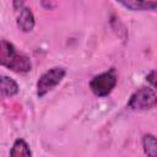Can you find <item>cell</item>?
<instances>
[{"label":"cell","instance_id":"obj_1","mask_svg":"<svg viewBox=\"0 0 157 157\" xmlns=\"http://www.w3.org/2000/svg\"><path fill=\"white\" fill-rule=\"evenodd\" d=\"M0 65L17 74H25L32 69L31 59L17 52L16 47L5 39L0 40Z\"/></svg>","mask_w":157,"mask_h":157},{"label":"cell","instance_id":"obj_2","mask_svg":"<svg viewBox=\"0 0 157 157\" xmlns=\"http://www.w3.org/2000/svg\"><path fill=\"white\" fill-rule=\"evenodd\" d=\"M118 82V75L114 67L109 69L105 72H102L94 76L90 82V88L97 97H105L115 88Z\"/></svg>","mask_w":157,"mask_h":157},{"label":"cell","instance_id":"obj_3","mask_svg":"<svg viewBox=\"0 0 157 157\" xmlns=\"http://www.w3.org/2000/svg\"><path fill=\"white\" fill-rule=\"evenodd\" d=\"M66 70L61 66H55L45 71L37 81V96L39 98L44 97L48 92L55 88L65 77Z\"/></svg>","mask_w":157,"mask_h":157},{"label":"cell","instance_id":"obj_4","mask_svg":"<svg viewBox=\"0 0 157 157\" xmlns=\"http://www.w3.org/2000/svg\"><path fill=\"white\" fill-rule=\"evenodd\" d=\"M157 103V96L153 88L141 87L135 91L128 101V107L132 110L152 109Z\"/></svg>","mask_w":157,"mask_h":157},{"label":"cell","instance_id":"obj_5","mask_svg":"<svg viewBox=\"0 0 157 157\" xmlns=\"http://www.w3.org/2000/svg\"><path fill=\"white\" fill-rule=\"evenodd\" d=\"M16 23H17V27L22 31V32H31L34 27V15L32 12V10L27 6H23L21 10H20V13L17 16V20H16Z\"/></svg>","mask_w":157,"mask_h":157},{"label":"cell","instance_id":"obj_6","mask_svg":"<svg viewBox=\"0 0 157 157\" xmlns=\"http://www.w3.org/2000/svg\"><path fill=\"white\" fill-rule=\"evenodd\" d=\"M18 93L17 82L9 77L0 75V97H13Z\"/></svg>","mask_w":157,"mask_h":157},{"label":"cell","instance_id":"obj_7","mask_svg":"<svg viewBox=\"0 0 157 157\" xmlns=\"http://www.w3.org/2000/svg\"><path fill=\"white\" fill-rule=\"evenodd\" d=\"M120 5L131 10V11H147V10H156L157 2L156 1H137V0H128V1H119Z\"/></svg>","mask_w":157,"mask_h":157},{"label":"cell","instance_id":"obj_8","mask_svg":"<svg viewBox=\"0 0 157 157\" xmlns=\"http://www.w3.org/2000/svg\"><path fill=\"white\" fill-rule=\"evenodd\" d=\"M10 157H32V152L28 144L22 139H17L11 147Z\"/></svg>","mask_w":157,"mask_h":157},{"label":"cell","instance_id":"obj_9","mask_svg":"<svg viewBox=\"0 0 157 157\" xmlns=\"http://www.w3.org/2000/svg\"><path fill=\"white\" fill-rule=\"evenodd\" d=\"M142 146L147 157H157V142L155 135L145 134L142 137Z\"/></svg>","mask_w":157,"mask_h":157},{"label":"cell","instance_id":"obj_10","mask_svg":"<svg viewBox=\"0 0 157 157\" xmlns=\"http://www.w3.org/2000/svg\"><path fill=\"white\" fill-rule=\"evenodd\" d=\"M155 75H156V71L155 70H152L147 76H146V80L151 83V86H152V88L155 87Z\"/></svg>","mask_w":157,"mask_h":157},{"label":"cell","instance_id":"obj_11","mask_svg":"<svg viewBox=\"0 0 157 157\" xmlns=\"http://www.w3.org/2000/svg\"><path fill=\"white\" fill-rule=\"evenodd\" d=\"M42 6H43V7H45L47 10H49V9H53V7H55V6H56V2H53V1L45 2V1H42Z\"/></svg>","mask_w":157,"mask_h":157}]
</instances>
